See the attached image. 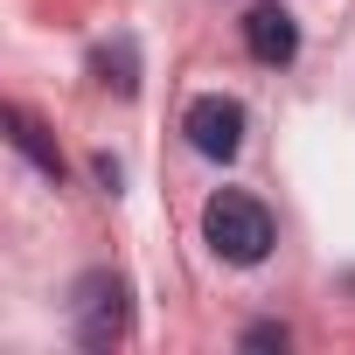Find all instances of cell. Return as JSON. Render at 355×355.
Listing matches in <instances>:
<instances>
[{"label":"cell","instance_id":"cell-1","mask_svg":"<svg viewBox=\"0 0 355 355\" xmlns=\"http://www.w3.org/2000/svg\"><path fill=\"white\" fill-rule=\"evenodd\" d=\"M202 237L223 265H265L272 258V209L244 189H216L202 202Z\"/></svg>","mask_w":355,"mask_h":355},{"label":"cell","instance_id":"cell-2","mask_svg":"<svg viewBox=\"0 0 355 355\" xmlns=\"http://www.w3.org/2000/svg\"><path fill=\"white\" fill-rule=\"evenodd\" d=\"M70 334H77L91 355L119 348V341L132 334V286H125L119 272H84L77 293H70Z\"/></svg>","mask_w":355,"mask_h":355},{"label":"cell","instance_id":"cell-3","mask_svg":"<svg viewBox=\"0 0 355 355\" xmlns=\"http://www.w3.org/2000/svg\"><path fill=\"white\" fill-rule=\"evenodd\" d=\"M182 132H189V146L202 153V160H237V146H244V105L237 98H196L189 105V119H182Z\"/></svg>","mask_w":355,"mask_h":355},{"label":"cell","instance_id":"cell-4","mask_svg":"<svg viewBox=\"0 0 355 355\" xmlns=\"http://www.w3.org/2000/svg\"><path fill=\"white\" fill-rule=\"evenodd\" d=\"M244 49H251L265 70H286V63L300 56V28H293V15L279 8V0H258V8L244 15Z\"/></svg>","mask_w":355,"mask_h":355},{"label":"cell","instance_id":"cell-5","mask_svg":"<svg viewBox=\"0 0 355 355\" xmlns=\"http://www.w3.org/2000/svg\"><path fill=\"white\" fill-rule=\"evenodd\" d=\"M0 119H8V139H15V146H21V153H28V160H35L42 174H49V182H63V153H56L49 125H42V119H35L28 105H8Z\"/></svg>","mask_w":355,"mask_h":355},{"label":"cell","instance_id":"cell-6","mask_svg":"<svg viewBox=\"0 0 355 355\" xmlns=\"http://www.w3.org/2000/svg\"><path fill=\"white\" fill-rule=\"evenodd\" d=\"M91 70H98V84H105V91H119V98H132V91H139V77H132V42L98 49V63H91Z\"/></svg>","mask_w":355,"mask_h":355},{"label":"cell","instance_id":"cell-7","mask_svg":"<svg viewBox=\"0 0 355 355\" xmlns=\"http://www.w3.org/2000/svg\"><path fill=\"white\" fill-rule=\"evenodd\" d=\"M286 341H293V334H286L279 320H258V327L244 334V348H286Z\"/></svg>","mask_w":355,"mask_h":355}]
</instances>
